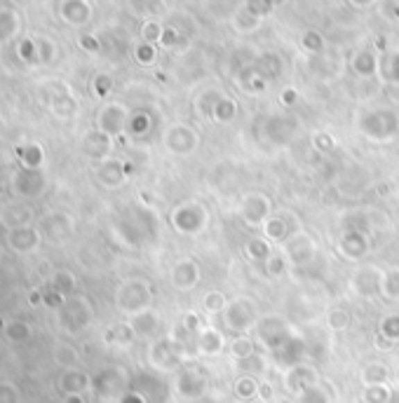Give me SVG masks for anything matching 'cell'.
Listing matches in <instances>:
<instances>
[{
  "mask_svg": "<svg viewBox=\"0 0 399 403\" xmlns=\"http://www.w3.org/2000/svg\"><path fill=\"white\" fill-rule=\"evenodd\" d=\"M33 207L31 202H24V200H17V202H10L0 209V223H3L8 230H17V228H28L33 223Z\"/></svg>",
  "mask_w": 399,
  "mask_h": 403,
  "instance_id": "9a60e30c",
  "label": "cell"
},
{
  "mask_svg": "<svg viewBox=\"0 0 399 403\" xmlns=\"http://www.w3.org/2000/svg\"><path fill=\"white\" fill-rule=\"evenodd\" d=\"M80 42H83V47H90V49H96V42H94V40H92V38H83V40H80Z\"/></svg>",
  "mask_w": 399,
  "mask_h": 403,
  "instance_id": "f5cc1de1",
  "label": "cell"
},
{
  "mask_svg": "<svg viewBox=\"0 0 399 403\" xmlns=\"http://www.w3.org/2000/svg\"><path fill=\"white\" fill-rule=\"evenodd\" d=\"M390 389L388 384H376V387H364L362 392V403H388Z\"/></svg>",
  "mask_w": 399,
  "mask_h": 403,
  "instance_id": "60d3db41",
  "label": "cell"
},
{
  "mask_svg": "<svg viewBox=\"0 0 399 403\" xmlns=\"http://www.w3.org/2000/svg\"><path fill=\"white\" fill-rule=\"evenodd\" d=\"M385 270L373 263H359L348 277V289L357 298H376L380 295V284H383Z\"/></svg>",
  "mask_w": 399,
  "mask_h": 403,
  "instance_id": "ba28073f",
  "label": "cell"
},
{
  "mask_svg": "<svg viewBox=\"0 0 399 403\" xmlns=\"http://www.w3.org/2000/svg\"><path fill=\"white\" fill-rule=\"evenodd\" d=\"M242 253H244V258H247L249 263L263 265L275 253V246L270 244V241L263 237V234H256V237H249L247 241H244Z\"/></svg>",
  "mask_w": 399,
  "mask_h": 403,
  "instance_id": "7402d4cb",
  "label": "cell"
},
{
  "mask_svg": "<svg viewBox=\"0 0 399 403\" xmlns=\"http://www.w3.org/2000/svg\"><path fill=\"white\" fill-rule=\"evenodd\" d=\"M195 350H198L200 357H221L223 352H228V338H226V333L221 328L207 324L195 336Z\"/></svg>",
  "mask_w": 399,
  "mask_h": 403,
  "instance_id": "5bb4252c",
  "label": "cell"
},
{
  "mask_svg": "<svg viewBox=\"0 0 399 403\" xmlns=\"http://www.w3.org/2000/svg\"><path fill=\"white\" fill-rule=\"evenodd\" d=\"M164 146H167V151L171 155H176V157H188V155H193L198 151L200 136L186 125H174L167 132V136H164Z\"/></svg>",
  "mask_w": 399,
  "mask_h": 403,
  "instance_id": "7c38bea8",
  "label": "cell"
},
{
  "mask_svg": "<svg viewBox=\"0 0 399 403\" xmlns=\"http://www.w3.org/2000/svg\"><path fill=\"white\" fill-rule=\"evenodd\" d=\"M261 268H263V275H266L268 279H280V277H285V272L289 270V265H287V260H285V256H282V251L275 249V253L261 265Z\"/></svg>",
  "mask_w": 399,
  "mask_h": 403,
  "instance_id": "836d02e7",
  "label": "cell"
},
{
  "mask_svg": "<svg viewBox=\"0 0 399 403\" xmlns=\"http://www.w3.org/2000/svg\"><path fill=\"white\" fill-rule=\"evenodd\" d=\"M40 241H42V232L38 230V228H33V225L17 228V230H8V246H10L12 251L24 253V256L38 249Z\"/></svg>",
  "mask_w": 399,
  "mask_h": 403,
  "instance_id": "ffe728a7",
  "label": "cell"
},
{
  "mask_svg": "<svg viewBox=\"0 0 399 403\" xmlns=\"http://www.w3.org/2000/svg\"><path fill=\"white\" fill-rule=\"evenodd\" d=\"M207 377L202 373V368H183L179 377H176V392L183 401H195L198 396L205 392Z\"/></svg>",
  "mask_w": 399,
  "mask_h": 403,
  "instance_id": "2e32d148",
  "label": "cell"
},
{
  "mask_svg": "<svg viewBox=\"0 0 399 403\" xmlns=\"http://www.w3.org/2000/svg\"><path fill=\"white\" fill-rule=\"evenodd\" d=\"M235 366L239 370H242L244 375H259V373H263L266 370V366H268V361H266V357L261 354V352H256V354H251L249 359H244V361H235Z\"/></svg>",
  "mask_w": 399,
  "mask_h": 403,
  "instance_id": "74e56055",
  "label": "cell"
},
{
  "mask_svg": "<svg viewBox=\"0 0 399 403\" xmlns=\"http://www.w3.org/2000/svg\"><path fill=\"white\" fill-rule=\"evenodd\" d=\"M96 181H99L101 188L106 190H115L120 185H125L127 181V169L120 160H101L99 166H96Z\"/></svg>",
  "mask_w": 399,
  "mask_h": 403,
  "instance_id": "ac0fdd59",
  "label": "cell"
},
{
  "mask_svg": "<svg viewBox=\"0 0 399 403\" xmlns=\"http://www.w3.org/2000/svg\"><path fill=\"white\" fill-rule=\"evenodd\" d=\"M294 232H296V230L291 228L289 214H273L266 223H263V228H261L263 237H266L273 246H278V249L291 237Z\"/></svg>",
  "mask_w": 399,
  "mask_h": 403,
  "instance_id": "e0dca14e",
  "label": "cell"
},
{
  "mask_svg": "<svg viewBox=\"0 0 399 403\" xmlns=\"http://www.w3.org/2000/svg\"><path fill=\"white\" fill-rule=\"evenodd\" d=\"M285 387H287V392H291V394H300L303 389H308L312 387V384H317L319 382V377L315 373V368H310V366H305V363H296V366H291L289 370L285 373Z\"/></svg>",
  "mask_w": 399,
  "mask_h": 403,
  "instance_id": "d6986e66",
  "label": "cell"
},
{
  "mask_svg": "<svg viewBox=\"0 0 399 403\" xmlns=\"http://www.w3.org/2000/svg\"><path fill=\"white\" fill-rule=\"evenodd\" d=\"M59 389L64 394H85L92 389V377L80 368H69L59 377Z\"/></svg>",
  "mask_w": 399,
  "mask_h": 403,
  "instance_id": "44dd1931",
  "label": "cell"
},
{
  "mask_svg": "<svg viewBox=\"0 0 399 403\" xmlns=\"http://www.w3.org/2000/svg\"><path fill=\"white\" fill-rule=\"evenodd\" d=\"M19 160L24 166H31V169H38V166L45 162V151L38 146V144H31V146H24L19 151Z\"/></svg>",
  "mask_w": 399,
  "mask_h": 403,
  "instance_id": "8d00e7d4",
  "label": "cell"
},
{
  "mask_svg": "<svg viewBox=\"0 0 399 403\" xmlns=\"http://www.w3.org/2000/svg\"><path fill=\"white\" fill-rule=\"evenodd\" d=\"M235 394L242 401H249L254 396H259V380L251 375H239V380L235 382Z\"/></svg>",
  "mask_w": 399,
  "mask_h": 403,
  "instance_id": "f35d334b",
  "label": "cell"
},
{
  "mask_svg": "<svg viewBox=\"0 0 399 403\" xmlns=\"http://www.w3.org/2000/svg\"><path fill=\"white\" fill-rule=\"evenodd\" d=\"M212 212L205 202L200 200H183L174 204L169 212V225L183 237H198L210 228Z\"/></svg>",
  "mask_w": 399,
  "mask_h": 403,
  "instance_id": "7a4b0ae2",
  "label": "cell"
},
{
  "mask_svg": "<svg viewBox=\"0 0 399 403\" xmlns=\"http://www.w3.org/2000/svg\"><path fill=\"white\" fill-rule=\"evenodd\" d=\"M181 326L186 328V331L190 333V336H198V333L205 328V319H202V314L200 312H195V309H190V312L183 314V319H181Z\"/></svg>",
  "mask_w": 399,
  "mask_h": 403,
  "instance_id": "b9f144b4",
  "label": "cell"
},
{
  "mask_svg": "<svg viewBox=\"0 0 399 403\" xmlns=\"http://www.w3.org/2000/svg\"><path fill=\"white\" fill-rule=\"evenodd\" d=\"M388 366L385 363H366L364 368L359 370V382L362 387H376V384H388Z\"/></svg>",
  "mask_w": 399,
  "mask_h": 403,
  "instance_id": "4316f807",
  "label": "cell"
},
{
  "mask_svg": "<svg viewBox=\"0 0 399 403\" xmlns=\"http://www.w3.org/2000/svg\"><path fill=\"white\" fill-rule=\"evenodd\" d=\"M228 302H230V298L226 295L223 291L212 289V291H207L205 298H202V309H205L207 314H217V317H221L223 309L228 307Z\"/></svg>",
  "mask_w": 399,
  "mask_h": 403,
  "instance_id": "4dcf8cb0",
  "label": "cell"
},
{
  "mask_svg": "<svg viewBox=\"0 0 399 403\" xmlns=\"http://www.w3.org/2000/svg\"><path fill=\"white\" fill-rule=\"evenodd\" d=\"M125 122H127V113L122 110V106H108L99 115V132L113 139V136H118L125 129Z\"/></svg>",
  "mask_w": 399,
  "mask_h": 403,
  "instance_id": "603a6c76",
  "label": "cell"
},
{
  "mask_svg": "<svg viewBox=\"0 0 399 403\" xmlns=\"http://www.w3.org/2000/svg\"><path fill=\"white\" fill-rule=\"evenodd\" d=\"M371 251V234L369 230H343L336 239V253L348 263H362Z\"/></svg>",
  "mask_w": 399,
  "mask_h": 403,
  "instance_id": "30bf717a",
  "label": "cell"
},
{
  "mask_svg": "<svg viewBox=\"0 0 399 403\" xmlns=\"http://www.w3.org/2000/svg\"><path fill=\"white\" fill-rule=\"evenodd\" d=\"M134 338H137V336H134V331H132L130 321H127V324L115 326V331H113V340H115V343H118V345H130Z\"/></svg>",
  "mask_w": 399,
  "mask_h": 403,
  "instance_id": "ee69618b",
  "label": "cell"
},
{
  "mask_svg": "<svg viewBox=\"0 0 399 403\" xmlns=\"http://www.w3.org/2000/svg\"><path fill=\"white\" fill-rule=\"evenodd\" d=\"M158 31H160L158 26H146V38H158L160 35Z\"/></svg>",
  "mask_w": 399,
  "mask_h": 403,
  "instance_id": "816d5d0a",
  "label": "cell"
},
{
  "mask_svg": "<svg viewBox=\"0 0 399 403\" xmlns=\"http://www.w3.org/2000/svg\"><path fill=\"white\" fill-rule=\"evenodd\" d=\"M296 403H331L327 389L322 387V384H312V387L303 389L298 396H296Z\"/></svg>",
  "mask_w": 399,
  "mask_h": 403,
  "instance_id": "ab89813d",
  "label": "cell"
},
{
  "mask_svg": "<svg viewBox=\"0 0 399 403\" xmlns=\"http://www.w3.org/2000/svg\"><path fill=\"white\" fill-rule=\"evenodd\" d=\"M130 326L137 338H153L160 328V317L155 314V309H148V312H141L137 317H132Z\"/></svg>",
  "mask_w": 399,
  "mask_h": 403,
  "instance_id": "cb8c5ba5",
  "label": "cell"
},
{
  "mask_svg": "<svg viewBox=\"0 0 399 403\" xmlns=\"http://www.w3.org/2000/svg\"><path fill=\"white\" fill-rule=\"evenodd\" d=\"M108 151H110V136H106L103 132H94L85 139V153H87L90 157L101 162V160H106Z\"/></svg>",
  "mask_w": 399,
  "mask_h": 403,
  "instance_id": "f1b7e54d",
  "label": "cell"
},
{
  "mask_svg": "<svg viewBox=\"0 0 399 403\" xmlns=\"http://www.w3.org/2000/svg\"><path fill=\"white\" fill-rule=\"evenodd\" d=\"M0 403H22V394L15 382H0Z\"/></svg>",
  "mask_w": 399,
  "mask_h": 403,
  "instance_id": "7bdbcfd3",
  "label": "cell"
},
{
  "mask_svg": "<svg viewBox=\"0 0 399 403\" xmlns=\"http://www.w3.org/2000/svg\"><path fill=\"white\" fill-rule=\"evenodd\" d=\"M256 340L249 336H232L228 340V354L232 357V361H244L251 354H256Z\"/></svg>",
  "mask_w": 399,
  "mask_h": 403,
  "instance_id": "484cf974",
  "label": "cell"
},
{
  "mask_svg": "<svg viewBox=\"0 0 399 403\" xmlns=\"http://www.w3.org/2000/svg\"><path fill=\"white\" fill-rule=\"evenodd\" d=\"M254 331H256V340L270 352H282L285 347H289L296 340L294 328L282 314H266V317H261Z\"/></svg>",
  "mask_w": 399,
  "mask_h": 403,
  "instance_id": "5b68a950",
  "label": "cell"
},
{
  "mask_svg": "<svg viewBox=\"0 0 399 403\" xmlns=\"http://www.w3.org/2000/svg\"><path fill=\"white\" fill-rule=\"evenodd\" d=\"M235 117V103L232 101H221L217 106V120L219 122H230Z\"/></svg>",
  "mask_w": 399,
  "mask_h": 403,
  "instance_id": "f6af8a7d",
  "label": "cell"
},
{
  "mask_svg": "<svg viewBox=\"0 0 399 403\" xmlns=\"http://www.w3.org/2000/svg\"><path fill=\"white\" fill-rule=\"evenodd\" d=\"M334 139H331L329 134H317L315 136V148L317 151H322V153H329V151H334Z\"/></svg>",
  "mask_w": 399,
  "mask_h": 403,
  "instance_id": "bcb514c9",
  "label": "cell"
},
{
  "mask_svg": "<svg viewBox=\"0 0 399 403\" xmlns=\"http://www.w3.org/2000/svg\"><path fill=\"white\" fill-rule=\"evenodd\" d=\"M259 396H261V401H270L275 396V389H273V384L270 382H259Z\"/></svg>",
  "mask_w": 399,
  "mask_h": 403,
  "instance_id": "7dc6e473",
  "label": "cell"
},
{
  "mask_svg": "<svg viewBox=\"0 0 399 403\" xmlns=\"http://www.w3.org/2000/svg\"><path fill=\"white\" fill-rule=\"evenodd\" d=\"M108 89H110V80L99 78V83H96V94L103 96V94H108Z\"/></svg>",
  "mask_w": 399,
  "mask_h": 403,
  "instance_id": "681fc988",
  "label": "cell"
},
{
  "mask_svg": "<svg viewBox=\"0 0 399 403\" xmlns=\"http://www.w3.org/2000/svg\"><path fill=\"white\" fill-rule=\"evenodd\" d=\"M3 336L8 338L10 343L22 345V343H26V340H31V336H33V326H31L28 321H24V319H12V321L5 324Z\"/></svg>",
  "mask_w": 399,
  "mask_h": 403,
  "instance_id": "83f0119b",
  "label": "cell"
},
{
  "mask_svg": "<svg viewBox=\"0 0 399 403\" xmlns=\"http://www.w3.org/2000/svg\"><path fill=\"white\" fill-rule=\"evenodd\" d=\"M280 251L291 270H305V268H310V265L317 263L319 241L312 237L308 230L296 228V232H294L291 237L280 246Z\"/></svg>",
  "mask_w": 399,
  "mask_h": 403,
  "instance_id": "277c9868",
  "label": "cell"
},
{
  "mask_svg": "<svg viewBox=\"0 0 399 403\" xmlns=\"http://www.w3.org/2000/svg\"><path fill=\"white\" fill-rule=\"evenodd\" d=\"M169 286L174 291H181V293H188V291H195L198 284L202 282V268L195 258L183 256L179 260H174L167 275Z\"/></svg>",
  "mask_w": 399,
  "mask_h": 403,
  "instance_id": "8fae6325",
  "label": "cell"
},
{
  "mask_svg": "<svg viewBox=\"0 0 399 403\" xmlns=\"http://www.w3.org/2000/svg\"><path fill=\"white\" fill-rule=\"evenodd\" d=\"M273 216V200L266 192H247V195L239 197L237 202V218L244 223L251 230H261L263 223Z\"/></svg>",
  "mask_w": 399,
  "mask_h": 403,
  "instance_id": "8992f818",
  "label": "cell"
},
{
  "mask_svg": "<svg viewBox=\"0 0 399 403\" xmlns=\"http://www.w3.org/2000/svg\"><path fill=\"white\" fill-rule=\"evenodd\" d=\"M261 319L259 305L251 295H232L228 307L221 314V326L223 331H228L230 336H247L249 331H254L256 324Z\"/></svg>",
  "mask_w": 399,
  "mask_h": 403,
  "instance_id": "3957f363",
  "label": "cell"
},
{
  "mask_svg": "<svg viewBox=\"0 0 399 403\" xmlns=\"http://www.w3.org/2000/svg\"><path fill=\"white\" fill-rule=\"evenodd\" d=\"M12 192L17 195V200H38L40 195H45L47 190V178L40 169H31V166H22L19 171L12 173Z\"/></svg>",
  "mask_w": 399,
  "mask_h": 403,
  "instance_id": "9c48e42d",
  "label": "cell"
},
{
  "mask_svg": "<svg viewBox=\"0 0 399 403\" xmlns=\"http://www.w3.org/2000/svg\"><path fill=\"white\" fill-rule=\"evenodd\" d=\"M42 228H45V234L52 241H59L73 230V218L69 214H52V216H47L45 218Z\"/></svg>",
  "mask_w": 399,
  "mask_h": 403,
  "instance_id": "d4e9b609",
  "label": "cell"
},
{
  "mask_svg": "<svg viewBox=\"0 0 399 403\" xmlns=\"http://www.w3.org/2000/svg\"><path fill=\"white\" fill-rule=\"evenodd\" d=\"M148 359H151V366H155L158 370H176L181 363V347L174 343L171 338H162L158 343L151 345V352H148Z\"/></svg>",
  "mask_w": 399,
  "mask_h": 403,
  "instance_id": "4fadbf2b",
  "label": "cell"
},
{
  "mask_svg": "<svg viewBox=\"0 0 399 403\" xmlns=\"http://www.w3.org/2000/svg\"><path fill=\"white\" fill-rule=\"evenodd\" d=\"M52 289L59 291V293L64 295V298H71L73 293H76V275H73V272H69V270L54 272Z\"/></svg>",
  "mask_w": 399,
  "mask_h": 403,
  "instance_id": "e575fe53",
  "label": "cell"
},
{
  "mask_svg": "<svg viewBox=\"0 0 399 403\" xmlns=\"http://www.w3.org/2000/svg\"><path fill=\"white\" fill-rule=\"evenodd\" d=\"M378 298H383V300H388V302H399V268L385 270Z\"/></svg>",
  "mask_w": 399,
  "mask_h": 403,
  "instance_id": "1f68e13d",
  "label": "cell"
},
{
  "mask_svg": "<svg viewBox=\"0 0 399 403\" xmlns=\"http://www.w3.org/2000/svg\"><path fill=\"white\" fill-rule=\"evenodd\" d=\"M3 328H5V324H3V321H0V331H3Z\"/></svg>",
  "mask_w": 399,
  "mask_h": 403,
  "instance_id": "db71d44e",
  "label": "cell"
},
{
  "mask_svg": "<svg viewBox=\"0 0 399 403\" xmlns=\"http://www.w3.org/2000/svg\"><path fill=\"white\" fill-rule=\"evenodd\" d=\"M92 321H94V309L83 295H71L59 309V324L69 336H80Z\"/></svg>",
  "mask_w": 399,
  "mask_h": 403,
  "instance_id": "52a82bcc",
  "label": "cell"
},
{
  "mask_svg": "<svg viewBox=\"0 0 399 403\" xmlns=\"http://www.w3.org/2000/svg\"><path fill=\"white\" fill-rule=\"evenodd\" d=\"M61 403H87V401H85V394H64Z\"/></svg>",
  "mask_w": 399,
  "mask_h": 403,
  "instance_id": "f907efd6",
  "label": "cell"
},
{
  "mask_svg": "<svg viewBox=\"0 0 399 403\" xmlns=\"http://www.w3.org/2000/svg\"><path fill=\"white\" fill-rule=\"evenodd\" d=\"M350 312L346 307H341V305H336V307H329L327 309V314H324V324H327L329 331H334V333H341V331H348L350 328Z\"/></svg>",
  "mask_w": 399,
  "mask_h": 403,
  "instance_id": "f546056e",
  "label": "cell"
},
{
  "mask_svg": "<svg viewBox=\"0 0 399 403\" xmlns=\"http://www.w3.org/2000/svg\"><path fill=\"white\" fill-rule=\"evenodd\" d=\"M153 300H155V289L144 277L125 279L118 286V291H115V307L130 319L153 309Z\"/></svg>",
  "mask_w": 399,
  "mask_h": 403,
  "instance_id": "6da1fadb",
  "label": "cell"
},
{
  "mask_svg": "<svg viewBox=\"0 0 399 403\" xmlns=\"http://www.w3.org/2000/svg\"><path fill=\"white\" fill-rule=\"evenodd\" d=\"M376 333L380 338L388 340V343L397 345L399 343V312L385 314V317L378 321V331Z\"/></svg>",
  "mask_w": 399,
  "mask_h": 403,
  "instance_id": "d6a6232c",
  "label": "cell"
},
{
  "mask_svg": "<svg viewBox=\"0 0 399 403\" xmlns=\"http://www.w3.org/2000/svg\"><path fill=\"white\" fill-rule=\"evenodd\" d=\"M54 361H57L64 370H69V368H78L80 357H78V352L73 350L71 345L59 343L57 347H54Z\"/></svg>",
  "mask_w": 399,
  "mask_h": 403,
  "instance_id": "d590c367",
  "label": "cell"
},
{
  "mask_svg": "<svg viewBox=\"0 0 399 403\" xmlns=\"http://www.w3.org/2000/svg\"><path fill=\"white\" fill-rule=\"evenodd\" d=\"M155 59V52H153V49L146 45V47H139V61L141 64H151V61Z\"/></svg>",
  "mask_w": 399,
  "mask_h": 403,
  "instance_id": "c3c4849f",
  "label": "cell"
}]
</instances>
